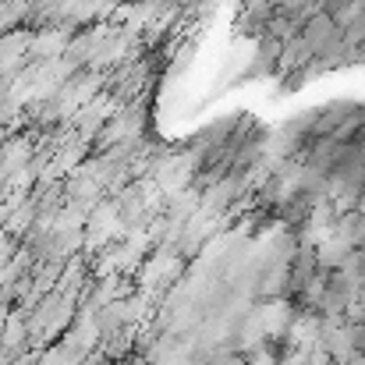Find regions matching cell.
<instances>
[{"instance_id": "1", "label": "cell", "mask_w": 365, "mask_h": 365, "mask_svg": "<svg viewBox=\"0 0 365 365\" xmlns=\"http://www.w3.org/2000/svg\"><path fill=\"white\" fill-rule=\"evenodd\" d=\"M334 235H337L344 245H351V248H362L365 245V213H359V210H344V213H337V220H334Z\"/></svg>"}, {"instance_id": "2", "label": "cell", "mask_w": 365, "mask_h": 365, "mask_svg": "<svg viewBox=\"0 0 365 365\" xmlns=\"http://www.w3.org/2000/svg\"><path fill=\"white\" fill-rule=\"evenodd\" d=\"M351 210H359V213H365V188H362V195L355 199V206H351Z\"/></svg>"}]
</instances>
